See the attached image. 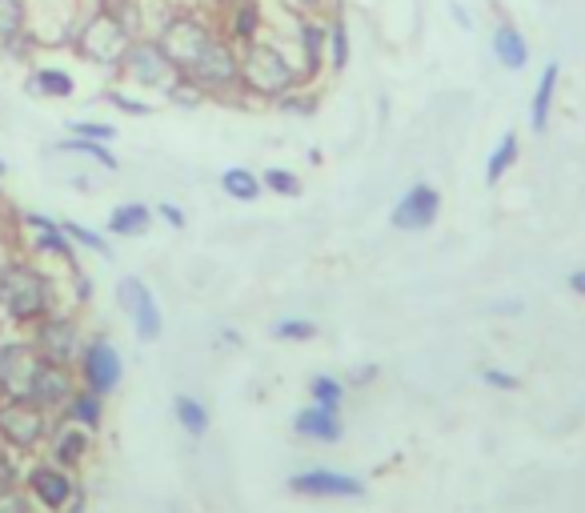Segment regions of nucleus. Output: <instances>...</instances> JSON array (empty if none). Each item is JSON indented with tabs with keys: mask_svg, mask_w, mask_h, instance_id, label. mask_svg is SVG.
<instances>
[{
	"mask_svg": "<svg viewBox=\"0 0 585 513\" xmlns=\"http://www.w3.org/2000/svg\"><path fill=\"white\" fill-rule=\"evenodd\" d=\"M137 33H144L141 0H89L80 12L77 33L68 41V53L77 56L80 65H93L117 77L124 48L133 45Z\"/></svg>",
	"mask_w": 585,
	"mask_h": 513,
	"instance_id": "f257e3e1",
	"label": "nucleus"
},
{
	"mask_svg": "<svg viewBox=\"0 0 585 513\" xmlns=\"http://www.w3.org/2000/svg\"><path fill=\"white\" fill-rule=\"evenodd\" d=\"M297 85H305V80H301L297 56L289 53V36L269 24L261 41L241 48V105L245 109H266Z\"/></svg>",
	"mask_w": 585,
	"mask_h": 513,
	"instance_id": "f03ea898",
	"label": "nucleus"
},
{
	"mask_svg": "<svg viewBox=\"0 0 585 513\" xmlns=\"http://www.w3.org/2000/svg\"><path fill=\"white\" fill-rule=\"evenodd\" d=\"M61 309V285L36 256H12L0 285V317L12 329H33L41 317Z\"/></svg>",
	"mask_w": 585,
	"mask_h": 513,
	"instance_id": "7ed1b4c3",
	"label": "nucleus"
},
{
	"mask_svg": "<svg viewBox=\"0 0 585 513\" xmlns=\"http://www.w3.org/2000/svg\"><path fill=\"white\" fill-rule=\"evenodd\" d=\"M181 77L193 80V85H197V89L217 105L241 101L245 97V89H241V48L232 45V41H225L221 29H217V33L209 36V45L201 48V56L185 68V73H181Z\"/></svg>",
	"mask_w": 585,
	"mask_h": 513,
	"instance_id": "20e7f679",
	"label": "nucleus"
},
{
	"mask_svg": "<svg viewBox=\"0 0 585 513\" xmlns=\"http://www.w3.org/2000/svg\"><path fill=\"white\" fill-rule=\"evenodd\" d=\"M177 77V65L169 61V53L153 33H137L133 45L124 48L121 68H117V80H124L137 92H165Z\"/></svg>",
	"mask_w": 585,
	"mask_h": 513,
	"instance_id": "39448f33",
	"label": "nucleus"
},
{
	"mask_svg": "<svg viewBox=\"0 0 585 513\" xmlns=\"http://www.w3.org/2000/svg\"><path fill=\"white\" fill-rule=\"evenodd\" d=\"M285 12H289L285 36L293 56H297L301 80L305 85H321V80L329 77V29H325V17H317V12H293V9Z\"/></svg>",
	"mask_w": 585,
	"mask_h": 513,
	"instance_id": "423d86ee",
	"label": "nucleus"
},
{
	"mask_svg": "<svg viewBox=\"0 0 585 513\" xmlns=\"http://www.w3.org/2000/svg\"><path fill=\"white\" fill-rule=\"evenodd\" d=\"M53 422V413H45L29 397H0V441L17 449L21 458H36L45 449Z\"/></svg>",
	"mask_w": 585,
	"mask_h": 513,
	"instance_id": "0eeeda50",
	"label": "nucleus"
},
{
	"mask_svg": "<svg viewBox=\"0 0 585 513\" xmlns=\"http://www.w3.org/2000/svg\"><path fill=\"white\" fill-rule=\"evenodd\" d=\"M80 485H85V481H80L73 469L56 466V461L41 458V454H36L33 461H24L21 490L29 493V502H33L41 513H65L68 502L77 498Z\"/></svg>",
	"mask_w": 585,
	"mask_h": 513,
	"instance_id": "6e6552de",
	"label": "nucleus"
},
{
	"mask_svg": "<svg viewBox=\"0 0 585 513\" xmlns=\"http://www.w3.org/2000/svg\"><path fill=\"white\" fill-rule=\"evenodd\" d=\"M29 337V346L41 353L45 361H61V365H77L80 349H85V325L73 309H53L48 317L33 325V329H24Z\"/></svg>",
	"mask_w": 585,
	"mask_h": 513,
	"instance_id": "1a4fd4ad",
	"label": "nucleus"
},
{
	"mask_svg": "<svg viewBox=\"0 0 585 513\" xmlns=\"http://www.w3.org/2000/svg\"><path fill=\"white\" fill-rule=\"evenodd\" d=\"M73 369H77L80 385L93 390V393H100V397H112L124 381V361H121V353H117V346H112L105 334L85 337V349H80V358Z\"/></svg>",
	"mask_w": 585,
	"mask_h": 513,
	"instance_id": "9d476101",
	"label": "nucleus"
},
{
	"mask_svg": "<svg viewBox=\"0 0 585 513\" xmlns=\"http://www.w3.org/2000/svg\"><path fill=\"white\" fill-rule=\"evenodd\" d=\"M117 305L129 313L133 321V334L141 346H153L165 334V317H161V305H156L153 290L144 285L141 277H121L117 281Z\"/></svg>",
	"mask_w": 585,
	"mask_h": 513,
	"instance_id": "9b49d317",
	"label": "nucleus"
},
{
	"mask_svg": "<svg viewBox=\"0 0 585 513\" xmlns=\"http://www.w3.org/2000/svg\"><path fill=\"white\" fill-rule=\"evenodd\" d=\"M285 490L297 493V498H333V502H357V498H365V481L357 478V473H345V469L313 466V469H301V473H289Z\"/></svg>",
	"mask_w": 585,
	"mask_h": 513,
	"instance_id": "f8f14e48",
	"label": "nucleus"
},
{
	"mask_svg": "<svg viewBox=\"0 0 585 513\" xmlns=\"http://www.w3.org/2000/svg\"><path fill=\"white\" fill-rule=\"evenodd\" d=\"M93 454H97V434H93V429H85V425L65 422V417H56L53 429H48L45 449H41V458L73 469V473H80V469L89 466Z\"/></svg>",
	"mask_w": 585,
	"mask_h": 513,
	"instance_id": "ddd939ff",
	"label": "nucleus"
},
{
	"mask_svg": "<svg viewBox=\"0 0 585 513\" xmlns=\"http://www.w3.org/2000/svg\"><path fill=\"white\" fill-rule=\"evenodd\" d=\"M77 385H80L77 369L61 365V361H45V358H41V361H36V369H33V381H29V393H24V397L56 417V413L65 410L68 397L77 393Z\"/></svg>",
	"mask_w": 585,
	"mask_h": 513,
	"instance_id": "4468645a",
	"label": "nucleus"
},
{
	"mask_svg": "<svg viewBox=\"0 0 585 513\" xmlns=\"http://www.w3.org/2000/svg\"><path fill=\"white\" fill-rule=\"evenodd\" d=\"M21 229L29 237L33 256H48V261H61L65 269H80L77 245L68 241V233L61 229L56 217H48V212H21Z\"/></svg>",
	"mask_w": 585,
	"mask_h": 513,
	"instance_id": "2eb2a0df",
	"label": "nucleus"
},
{
	"mask_svg": "<svg viewBox=\"0 0 585 513\" xmlns=\"http://www.w3.org/2000/svg\"><path fill=\"white\" fill-rule=\"evenodd\" d=\"M437 217H442V193L430 181L409 185L401 193V201L393 205V212H389L393 229H401V233H425L430 225H437Z\"/></svg>",
	"mask_w": 585,
	"mask_h": 513,
	"instance_id": "dca6fc26",
	"label": "nucleus"
},
{
	"mask_svg": "<svg viewBox=\"0 0 585 513\" xmlns=\"http://www.w3.org/2000/svg\"><path fill=\"white\" fill-rule=\"evenodd\" d=\"M36 361H41V353L29 346V337H4V346H0V397H24Z\"/></svg>",
	"mask_w": 585,
	"mask_h": 513,
	"instance_id": "f3484780",
	"label": "nucleus"
},
{
	"mask_svg": "<svg viewBox=\"0 0 585 513\" xmlns=\"http://www.w3.org/2000/svg\"><path fill=\"white\" fill-rule=\"evenodd\" d=\"M221 36L225 41H232L237 48L253 45V41H261L269 29V9L261 4V0H225L221 9Z\"/></svg>",
	"mask_w": 585,
	"mask_h": 513,
	"instance_id": "a211bd4d",
	"label": "nucleus"
},
{
	"mask_svg": "<svg viewBox=\"0 0 585 513\" xmlns=\"http://www.w3.org/2000/svg\"><path fill=\"white\" fill-rule=\"evenodd\" d=\"M293 434L301 441H317V446H337L345 437L342 425V410H325V405H305V410L293 417Z\"/></svg>",
	"mask_w": 585,
	"mask_h": 513,
	"instance_id": "6ab92c4d",
	"label": "nucleus"
},
{
	"mask_svg": "<svg viewBox=\"0 0 585 513\" xmlns=\"http://www.w3.org/2000/svg\"><path fill=\"white\" fill-rule=\"evenodd\" d=\"M24 89L33 97H45V101H68V97H77V77H73V68L41 61V65H29Z\"/></svg>",
	"mask_w": 585,
	"mask_h": 513,
	"instance_id": "aec40b11",
	"label": "nucleus"
},
{
	"mask_svg": "<svg viewBox=\"0 0 585 513\" xmlns=\"http://www.w3.org/2000/svg\"><path fill=\"white\" fill-rule=\"evenodd\" d=\"M489 53H494V61L506 73H521V68L530 65V41H526V33H521L513 21H497L494 33H489Z\"/></svg>",
	"mask_w": 585,
	"mask_h": 513,
	"instance_id": "412c9836",
	"label": "nucleus"
},
{
	"mask_svg": "<svg viewBox=\"0 0 585 513\" xmlns=\"http://www.w3.org/2000/svg\"><path fill=\"white\" fill-rule=\"evenodd\" d=\"M557 80H562V68H557V61H550V65L541 68L538 85H533V101H530V129L533 133H545L550 129V117H553V105H557Z\"/></svg>",
	"mask_w": 585,
	"mask_h": 513,
	"instance_id": "4be33fe9",
	"label": "nucleus"
},
{
	"mask_svg": "<svg viewBox=\"0 0 585 513\" xmlns=\"http://www.w3.org/2000/svg\"><path fill=\"white\" fill-rule=\"evenodd\" d=\"M105 229H109V237H124V241L144 237L149 229H153V209H149L144 201H121L109 212Z\"/></svg>",
	"mask_w": 585,
	"mask_h": 513,
	"instance_id": "5701e85b",
	"label": "nucleus"
},
{
	"mask_svg": "<svg viewBox=\"0 0 585 513\" xmlns=\"http://www.w3.org/2000/svg\"><path fill=\"white\" fill-rule=\"evenodd\" d=\"M325 29H329V73H345L354 61V33H349V17L337 4L325 12Z\"/></svg>",
	"mask_w": 585,
	"mask_h": 513,
	"instance_id": "b1692460",
	"label": "nucleus"
},
{
	"mask_svg": "<svg viewBox=\"0 0 585 513\" xmlns=\"http://www.w3.org/2000/svg\"><path fill=\"white\" fill-rule=\"evenodd\" d=\"M105 402H109V397H100V393H93V390H85V385H77V393L68 397L65 410L56 413V417H65V422L85 425V429L100 434V425H105Z\"/></svg>",
	"mask_w": 585,
	"mask_h": 513,
	"instance_id": "393cba45",
	"label": "nucleus"
},
{
	"mask_svg": "<svg viewBox=\"0 0 585 513\" xmlns=\"http://www.w3.org/2000/svg\"><path fill=\"white\" fill-rule=\"evenodd\" d=\"M56 153L85 156V161H93V165L105 168V173H117V168H121V161H117L112 145H105V141H89V137H73V133H68L65 141H56Z\"/></svg>",
	"mask_w": 585,
	"mask_h": 513,
	"instance_id": "a878e982",
	"label": "nucleus"
},
{
	"mask_svg": "<svg viewBox=\"0 0 585 513\" xmlns=\"http://www.w3.org/2000/svg\"><path fill=\"white\" fill-rule=\"evenodd\" d=\"M221 193L232 197V201L253 205V201H261L266 185H261V173H253V168H245V165H232L221 173Z\"/></svg>",
	"mask_w": 585,
	"mask_h": 513,
	"instance_id": "bb28decb",
	"label": "nucleus"
},
{
	"mask_svg": "<svg viewBox=\"0 0 585 513\" xmlns=\"http://www.w3.org/2000/svg\"><path fill=\"white\" fill-rule=\"evenodd\" d=\"M173 417H177V425L193 437V441H201V437L209 434V410H205V402H197L193 393H177V397H173Z\"/></svg>",
	"mask_w": 585,
	"mask_h": 513,
	"instance_id": "cd10ccee",
	"label": "nucleus"
},
{
	"mask_svg": "<svg viewBox=\"0 0 585 513\" xmlns=\"http://www.w3.org/2000/svg\"><path fill=\"white\" fill-rule=\"evenodd\" d=\"M518 156H521V141H518V133L509 129V133L494 145V153H489V161H486V185H501L509 168L518 165Z\"/></svg>",
	"mask_w": 585,
	"mask_h": 513,
	"instance_id": "c85d7f7f",
	"label": "nucleus"
},
{
	"mask_svg": "<svg viewBox=\"0 0 585 513\" xmlns=\"http://www.w3.org/2000/svg\"><path fill=\"white\" fill-rule=\"evenodd\" d=\"M41 41H36L33 29H24V33L9 36V41H0V61H9V65H36V53H41Z\"/></svg>",
	"mask_w": 585,
	"mask_h": 513,
	"instance_id": "c756f323",
	"label": "nucleus"
},
{
	"mask_svg": "<svg viewBox=\"0 0 585 513\" xmlns=\"http://www.w3.org/2000/svg\"><path fill=\"white\" fill-rule=\"evenodd\" d=\"M61 229H65L68 241H73L77 249H89V253H97V256H112L109 237L97 233V229H89V225L73 221V217H61Z\"/></svg>",
	"mask_w": 585,
	"mask_h": 513,
	"instance_id": "7c9ffc66",
	"label": "nucleus"
},
{
	"mask_svg": "<svg viewBox=\"0 0 585 513\" xmlns=\"http://www.w3.org/2000/svg\"><path fill=\"white\" fill-rule=\"evenodd\" d=\"M321 105V89L317 85H297L293 92H285L281 101H273L277 112H285V117H313Z\"/></svg>",
	"mask_w": 585,
	"mask_h": 513,
	"instance_id": "2f4dec72",
	"label": "nucleus"
},
{
	"mask_svg": "<svg viewBox=\"0 0 585 513\" xmlns=\"http://www.w3.org/2000/svg\"><path fill=\"white\" fill-rule=\"evenodd\" d=\"M345 393H349V385H345L342 378H333V373H317V378L310 381V402L325 405V410H342Z\"/></svg>",
	"mask_w": 585,
	"mask_h": 513,
	"instance_id": "473e14b6",
	"label": "nucleus"
},
{
	"mask_svg": "<svg viewBox=\"0 0 585 513\" xmlns=\"http://www.w3.org/2000/svg\"><path fill=\"white\" fill-rule=\"evenodd\" d=\"M33 21V9H29V0H0V41H9V36L24 33Z\"/></svg>",
	"mask_w": 585,
	"mask_h": 513,
	"instance_id": "72a5a7b5",
	"label": "nucleus"
},
{
	"mask_svg": "<svg viewBox=\"0 0 585 513\" xmlns=\"http://www.w3.org/2000/svg\"><path fill=\"white\" fill-rule=\"evenodd\" d=\"M105 101L117 112H124V117H153L156 112V105L144 101L141 92H129L124 85H109V89H105Z\"/></svg>",
	"mask_w": 585,
	"mask_h": 513,
	"instance_id": "f704fd0d",
	"label": "nucleus"
},
{
	"mask_svg": "<svg viewBox=\"0 0 585 513\" xmlns=\"http://www.w3.org/2000/svg\"><path fill=\"white\" fill-rule=\"evenodd\" d=\"M261 185H266V193H273V197H301V189H305L297 173L281 165L266 168V173H261Z\"/></svg>",
	"mask_w": 585,
	"mask_h": 513,
	"instance_id": "c9c22d12",
	"label": "nucleus"
},
{
	"mask_svg": "<svg viewBox=\"0 0 585 513\" xmlns=\"http://www.w3.org/2000/svg\"><path fill=\"white\" fill-rule=\"evenodd\" d=\"M273 337L277 341H285V346H301V341H313L317 337V321L310 317H281L273 325Z\"/></svg>",
	"mask_w": 585,
	"mask_h": 513,
	"instance_id": "e433bc0d",
	"label": "nucleus"
},
{
	"mask_svg": "<svg viewBox=\"0 0 585 513\" xmlns=\"http://www.w3.org/2000/svg\"><path fill=\"white\" fill-rule=\"evenodd\" d=\"M161 97H165L169 105H177V109H185V112L201 109V105H209V97H205V92H201L197 85H193V80H188V77H177V80H173V85H169L165 92H161Z\"/></svg>",
	"mask_w": 585,
	"mask_h": 513,
	"instance_id": "4c0bfd02",
	"label": "nucleus"
},
{
	"mask_svg": "<svg viewBox=\"0 0 585 513\" xmlns=\"http://www.w3.org/2000/svg\"><path fill=\"white\" fill-rule=\"evenodd\" d=\"M24 461L17 449L9 446H0V493H9V490H21V481H24Z\"/></svg>",
	"mask_w": 585,
	"mask_h": 513,
	"instance_id": "58836bf2",
	"label": "nucleus"
},
{
	"mask_svg": "<svg viewBox=\"0 0 585 513\" xmlns=\"http://www.w3.org/2000/svg\"><path fill=\"white\" fill-rule=\"evenodd\" d=\"M68 133H73V137H89V141H105V145H112V141H117V124H109V121H68Z\"/></svg>",
	"mask_w": 585,
	"mask_h": 513,
	"instance_id": "ea45409f",
	"label": "nucleus"
},
{
	"mask_svg": "<svg viewBox=\"0 0 585 513\" xmlns=\"http://www.w3.org/2000/svg\"><path fill=\"white\" fill-rule=\"evenodd\" d=\"M481 381H486V385H494V390H506V393H513L521 385V378L518 373H509V369H481Z\"/></svg>",
	"mask_w": 585,
	"mask_h": 513,
	"instance_id": "a19ab883",
	"label": "nucleus"
},
{
	"mask_svg": "<svg viewBox=\"0 0 585 513\" xmlns=\"http://www.w3.org/2000/svg\"><path fill=\"white\" fill-rule=\"evenodd\" d=\"M153 217H161V221H165V225H173V229H185V225H188L185 209H181V205H173V201H156Z\"/></svg>",
	"mask_w": 585,
	"mask_h": 513,
	"instance_id": "79ce46f5",
	"label": "nucleus"
},
{
	"mask_svg": "<svg viewBox=\"0 0 585 513\" xmlns=\"http://www.w3.org/2000/svg\"><path fill=\"white\" fill-rule=\"evenodd\" d=\"M285 9H293V12H317V17H325V12L333 9V0H285Z\"/></svg>",
	"mask_w": 585,
	"mask_h": 513,
	"instance_id": "37998d69",
	"label": "nucleus"
},
{
	"mask_svg": "<svg viewBox=\"0 0 585 513\" xmlns=\"http://www.w3.org/2000/svg\"><path fill=\"white\" fill-rule=\"evenodd\" d=\"M449 17L462 24V29H474V17H469V9H465V4H457V0L449 4Z\"/></svg>",
	"mask_w": 585,
	"mask_h": 513,
	"instance_id": "c03bdc74",
	"label": "nucleus"
},
{
	"mask_svg": "<svg viewBox=\"0 0 585 513\" xmlns=\"http://www.w3.org/2000/svg\"><path fill=\"white\" fill-rule=\"evenodd\" d=\"M373 378H377V365H365V369H354V373H349L354 385H365V381H373ZM349 381H345V385H349Z\"/></svg>",
	"mask_w": 585,
	"mask_h": 513,
	"instance_id": "a18cd8bd",
	"label": "nucleus"
},
{
	"mask_svg": "<svg viewBox=\"0 0 585 513\" xmlns=\"http://www.w3.org/2000/svg\"><path fill=\"white\" fill-rule=\"evenodd\" d=\"M565 285H570V290H574L577 297H585V269H574V273L565 277Z\"/></svg>",
	"mask_w": 585,
	"mask_h": 513,
	"instance_id": "49530a36",
	"label": "nucleus"
},
{
	"mask_svg": "<svg viewBox=\"0 0 585 513\" xmlns=\"http://www.w3.org/2000/svg\"><path fill=\"white\" fill-rule=\"evenodd\" d=\"M85 505H89V490L80 485V490H77V498L68 502V510H65V513H85Z\"/></svg>",
	"mask_w": 585,
	"mask_h": 513,
	"instance_id": "de8ad7c7",
	"label": "nucleus"
},
{
	"mask_svg": "<svg viewBox=\"0 0 585 513\" xmlns=\"http://www.w3.org/2000/svg\"><path fill=\"white\" fill-rule=\"evenodd\" d=\"M9 261H12V256L0 249V285H4V269H9Z\"/></svg>",
	"mask_w": 585,
	"mask_h": 513,
	"instance_id": "09e8293b",
	"label": "nucleus"
},
{
	"mask_svg": "<svg viewBox=\"0 0 585 513\" xmlns=\"http://www.w3.org/2000/svg\"><path fill=\"white\" fill-rule=\"evenodd\" d=\"M4 173H9V161H4V156H0V177H4Z\"/></svg>",
	"mask_w": 585,
	"mask_h": 513,
	"instance_id": "8fccbe9b",
	"label": "nucleus"
},
{
	"mask_svg": "<svg viewBox=\"0 0 585 513\" xmlns=\"http://www.w3.org/2000/svg\"><path fill=\"white\" fill-rule=\"evenodd\" d=\"M0 446H4V441H0Z\"/></svg>",
	"mask_w": 585,
	"mask_h": 513,
	"instance_id": "3c124183",
	"label": "nucleus"
},
{
	"mask_svg": "<svg viewBox=\"0 0 585 513\" xmlns=\"http://www.w3.org/2000/svg\"><path fill=\"white\" fill-rule=\"evenodd\" d=\"M85 4H89V0H85Z\"/></svg>",
	"mask_w": 585,
	"mask_h": 513,
	"instance_id": "603ef678",
	"label": "nucleus"
}]
</instances>
